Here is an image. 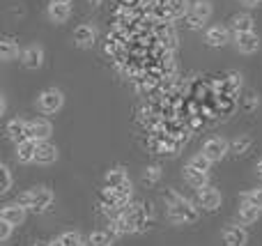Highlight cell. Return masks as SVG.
I'll return each instance as SVG.
<instances>
[{
	"instance_id": "obj_6",
	"label": "cell",
	"mask_w": 262,
	"mask_h": 246,
	"mask_svg": "<svg viewBox=\"0 0 262 246\" xmlns=\"http://www.w3.org/2000/svg\"><path fill=\"white\" fill-rule=\"evenodd\" d=\"M235 46H237L239 53L251 55V53H255V51L260 49V37L255 35L253 30L251 32H235Z\"/></svg>"
},
{
	"instance_id": "obj_27",
	"label": "cell",
	"mask_w": 262,
	"mask_h": 246,
	"mask_svg": "<svg viewBox=\"0 0 262 246\" xmlns=\"http://www.w3.org/2000/svg\"><path fill=\"white\" fill-rule=\"evenodd\" d=\"M60 242H62V246H88L78 233H64L62 237H60Z\"/></svg>"
},
{
	"instance_id": "obj_15",
	"label": "cell",
	"mask_w": 262,
	"mask_h": 246,
	"mask_svg": "<svg viewBox=\"0 0 262 246\" xmlns=\"http://www.w3.org/2000/svg\"><path fill=\"white\" fill-rule=\"evenodd\" d=\"M0 219L9 221L12 226H21L26 221V207H21L18 203H12V205H5L3 212H0Z\"/></svg>"
},
{
	"instance_id": "obj_21",
	"label": "cell",
	"mask_w": 262,
	"mask_h": 246,
	"mask_svg": "<svg viewBox=\"0 0 262 246\" xmlns=\"http://www.w3.org/2000/svg\"><path fill=\"white\" fill-rule=\"evenodd\" d=\"M230 28L235 32H251L253 30V16L251 14H235L230 21Z\"/></svg>"
},
{
	"instance_id": "obj_10",
	"label": "cell",
	"mask_w": 262,
	"mask_h": 246,
	"mask_svg": "<svg viewBox=\"0 0 262 246\" xmlns=\"http://www.w3.org/2000/svg\"><path fill=\"white\" fill-rule=\"evenodd\" d=\"M74 41H76L81 49H90V46H95V41H97V28L90 26V23H83V26H78L76 30H74Z\"/></svg>"
},
{
	"instance_id": "obj_29",
	"label": "cell",
	"mask_w": 262,
	"mask_h": 246,
	"mask_svg": "<svg viewBox=\"0 0 262 246\" xmlns=\"http://www.w3.org/2000/svg\"><path fill=\"white\" fill-rule=\"evenodd\" d=\"M244 200L251 203V205H255V207H262V189H255V191L244 193Z\"/></svg>"
},
{
	"instance_id": "obj_31",
	"label": "cell",
	"mask_w": 262,
	"mask_h": 246,
	"mask_svg": "<svg viewBox=\"0 0 262 246\" xmlns=\"http://www.w3.org/2000/svg\"><path fill=\"white\" fill-rule=\"evenodd\" d=\"M0 173H3V187H0V193H7L9 189H12V173H9L7 166H3Z\"/></svg>"
},
{
	"instance_id": "obj_16",
	"label": "cell",
	"mask_w": 262,
	"mask_h": 246,
	"mask_svg": "<svg viewBox=\"0 0 262 246\" xmlns=\"http://www.w3.org/2000/svg\"><path fill=\"white\" fill-rule=\"evenodd\" d=\"M7 136L12 138V141H23V138H28V120H21V118H14L9 120L7 124Z\"/></svg>"
},
{
	"instance_id": "obj_35",
	"label": "cell",
	"mask_w": 262,
	"mask_h": 246,
	"mask_svg": "<svg viewBox=\"0 0 262 246\" xmlns=\"http://www.w3.org/2000/svg\"><path fill=\"white\" fill-rule=\"evenodd\" d=\"M242 3H244L246 7H258V5H260V0H242Z\"/></svg>"
},
{
	"instance_id": "obj_37",
	"label": "cell",
	"mask_w": 262,
	"mask_h": 246,
	"mask_svg": "<svg viewBox=\"0 0 262 246\" xmlns=\"http://www.w3.org/2000/svg\"><path fill=\"white\" fill-rule=\"evenodd\" d=\"M44 246H62V242H60V239H53V242H49V244H44Z\"/></svg>"
},
{
	"instance_id": "obj_1",
	"label": "cell",
	"mask_w": 262,
	"mask_h": 246,
	"mask_svg": "<svg viewBox=\"0 0 262 246\" xmlns=\"http://www.w3.org/2000/svg\"><path fill=\"white\" fill-rule=\"evenodd\" d=\"M16 203L21 207H26V210L44 212L46 207L53 203V193H51L49 189H44V187H37V189H30V191L21 193V196L16 198Z\"/></svg>"
},
{
	"instance_id": "obj_32",
	"label": "cell",
	"mask_w": 262,
	"mask_h": 246,
	"mask_svg": "<svg viewBox=\"0 0 262 246\" xmlns=\"http://www.w3.org/2000/svg\"><path fill=\"white\" fill-rule=\"evenodd\" d=\"M12 228H14V226L9 223V221L0 219V242H7L9 235H12Z\"/></svg>"
},
{
	"instance_id": "obj_24",
	"label": "cell",
	"mask_w": 262,
	"mask_h": 246,
	"mask_svg": "<svg viewBox=\"0 0 262 246\" xmlns=\"http://www.w3.org/2000/svg\"><path fill=\"white\" fill-rule=\"evenodd\" d=\"M124 182H129L127 180V175H124V170H111V173H106V184H108L111 189H118V187H122Z\"/></svg>"
},
{
	"instance_id": "obj_39",
	"label": "cell",
	"mask_w": 262,
	"mask_h": 246,
	"mask_svg": "<svg viewBox=\"0 0 262 246\" xmlns=\"http://www.w3.org/2000/svg\"><path fill=\"white\" fill-rule=\"evenodd\" d=\"M90 3H95V5H97V3H99V0H90Z\"/></svg>"
},
{
	"instance_id": "obj_8",
	"label": "cell",
	"mask_w": 262,
	"mask_h": 246,
	"mask_svg": "<svg viewBox=\"0 0 262 246\" xmlns=\"http://www.w3.org/2000/svg\"><path fill=\"white\" fill-rule=\"evenodd\" d=\"M198 205L207 212H214L221 205V193L212 187H200L198 189Z\"/></svg>"
},
{
	"instance_id": "obj_12",
	"label": "cell",
	"mask_w": 262,
	"mask_h": 246,
	"mask_svg": "<svg viewBox=\"0 0 262 246\" xmlns=\"http://www.w3.org/2000/svg\"><path fill=\"white\" fill-rule=\"evenodd\" d=\"M205 41H207V46H214V49L226 46L228 41H230V32H228V28H223V26H212V28H207V32H205Z\"/></svg>"
},
{
	"instance_id": "obj_2",
	"label": "cell",
	"mask_w": 262,
	"mask_h": 246,
	"mask_svg": "<svg viewBox=\"0 0 262 246\" xmlns=\"http://www.w3.org/2000/svg\"><path fill=\"white\" fill-rule=\"evenodd\" d=\"M64 104V95L58 90V87H49L44 90L39 97H37V106H39L41 113H58Z\"/></svg>"
},
{
	"instance_id": "obj_23",
	"label": "cell",
	"mask_w": 262,
	"mask_h": 246,
	"mask_svg": "<svg viewBox=\"0 0 262 246\" xmlns=\"http://www.w3.org/2000/svg\"><path fill=\"white\" fill-rule=\"evenodd\" d=\"M111 244H113V233H108V230H95L88 237V246H111Z\"/></svg>"
},
{
	"instance_id": "obj_34",
	"label": "cell",
	"mask_w": 262,
	"mask_h": 246,
	"mask_svg": "<svg viewBox=\"0 0 262 246\" xmlns=\"http://www.w3.org/2000/svg\"><path fill=\"white\" fill-rule=\"evenodd\" d=\"M5 110H7V97H0V113H5Z\"/></svg>"
},
{
	"instance_id": "obj_11",
	"label": "cell",
	"mask_w": 262,
	"mask_h": 246,
	"mask_svg": "<svg viewBox=\"0 0 262 246\" xmlns=\"http://www.w3.org/2000/svg\"><path fill=\"white\" fill-rule=\"evenodd\" d=\"M51 136V122H46V120L37 118V120H28V138H32V141H49Z\"/></svg>"
},
{
	"instance_id": "obj_5",
	"label": "cell",
	"mask_w": 262,
	"mask_h": 246,
	"mask_svg": "<svg viewBox=\"0 0 262 246\" xmlns=\"http://www.w3.org/2000/svg\"><path fill=\"white\" fill-rule=\"evenodd\" d=\"M228 152H230V143H228L226 138H219V136L209 138V141L203 145V154H207L212 161H221Z\"/></svg>"
},
{
	"instance_id": "obj_33",
	"label": "cell",
	"mask_w": 262,
	"mask_h": 246,
	"mask_svg": "<svg viewBox=\"0 0 262 246\" xmlns=\"http://www.w3.org/2000/svg\"><path fill=\"white\" fill-rule=\"evenodd\" d=\"M159 177V168H147V173L143 175V180L145 182H154V180Z\"/></svg>"
},
{
	"instance_id": "obj_22",
	"label": "cell",
	"mask_w": 262,
	"mask_h": 246,
	"mask_svg": "<svg viewBox=\"0 0 262 246\" xmlns=\"http://www.w3.org/2000/svg\"><path fill=\"white\" fill-rule=\"evenodd\" d=\"M18 55V44L14 39H3L0 41V60L3 62H9V60H14Z\"/></svg>"
},
{
	"instance_id": "obj_28",
	"label": "cell",
	"mask_w": 262,
	"mask_h": 246,
	"mask_svg": "<svg viewBox=\"0 0 262 246\" xmlns=\"http://www.w3.org/2000/svg\"><path fill=\"white\" fill-rule=\"evenodd\" d=\"M134 230V223H131L129 216H122V219L115 221V233H131Z\"/></svg>"
},
{
	"instance_id": "obj_7",
	"label": "cell",
	"mask_w": 262,
	"mask_h": 246,
	"mask_svg": "<svg viewBox=\"0 0 262 246\" xmlns=\"http://www.w3.org/2000/svg\"><path fill=\"white\" fill-rule=\"evenodd\" d=\"M21 62L26 69H39L44 62V49L39 44H30L28 49L21 51Z\"/></svg>"
},
{
	"instance_id": "obj_19",
	"label": "cell",
	"mask_w": 262,
	"mask_h": 246,
	"mask_svg": "<svg viewBox=\"0 0 262 246\" xmlns=\"http://www.w3.org/2000/svg\"><path fill=\"white\" fill-rule=\"evenodd\" d=\"M258 216H260V207L251 205V203H246V200H244V205L239 207V212H237V219H239L242 226H249V223H253V221H258Z\"/></svg>"
},
{
	"instance_id": "obj_3",
	"label": "cell",
	"mask_w": 262,
	"mask_h": 246,
	"mask_svg": "<svg viewBox=\"0 0 262 246\" xmlns=\"http://www.w3.org/2000/svg\"><path fill=\"white\" fill-rule=\"evenodd\" d=\"M168 214H170V219L177 221V223H193V221L198 219V212L191 207V203L182 200V198H177V200L172 203Z\"/></svg>"
},
{
	"instance_id": "obj_9",
	"label": "cell",
	"mask_w": 262,
	"mask_h": 246,
	"mask_svg": "<svg viewBox=\"0 0 262 246\" xmlns=\"http://www.w3.org/2000/svg\"><path fill=\"white\" fill-rule=\"evenodd\" d=\"M58 159V147L49 141H39L37 143V152H35V164L39 166H49Z\"/></svg>"
},
{
	"instance_id": "obj_36",
	"label": "cell",
	"mask_w": 262,
	"mask_h": 246,
	"mask_svg": "<svg viewBox=\"0 0 262 246\" xmlns=\"http://www.w3.org/2000/svg\"><path fill=\"white\" fill-rule=\"evenodd\" d=\"M255 175H258V177L262 180V161H258V164H255Z\"/></svg>"
},
{
	"instance_id": "obj_18",
	"label": "cell",
	"mask_w": 262,
	"mask_h": 246,
	"mask_svg": "<svg viewBox=\"0 0 262 246\" xmlns=\"http://www.w3.org/2000/svg\"><path fill=\"white\" fill-rule=\"evenodd\" d=\"M69 14H72V9H69L67 3H51L49 5V18L53 23H64L69 18Z\"/></svg>"
},
{
	"instance_id": "obj_26",
	"label": "cell",
	"mask_w": 262,
	"mask_h": 246,
	"mask_svg": "<svg viewBox=\"0 0 262 246\" xmlns=\"http://www.w3.org/2000/svg\"><path fill=\"white\" fill-rule=\"evenodd\" d=\"M212 164H214V161L209 159L207 154H203V152H200V154H195L193 159H191V166H193V168H198V170H203V173H209Z\"/></svg>"
},
{
	"instance_id": "obj_25",
	"label": "cell",
	"mask_w": 262,
	"mask_h": 246,
	"mask_svg": "<svg viewBox=\"0 0 262 246\" xmlns=\"http://www.w3.org/2000/svg\"><path fill=\"white\" fill-rule=\"evenodd\" d=\"M111 196H113V200L118 203V205H124V203H127V198L131 196V184H129V182H124L122 187L111 189Z\"/></svg>"
},
{
	"instance_id": "obj_4",
	"label": "cell",
	"mask_w": 262,
	"mask_h": 246,
	"mask_svg": "<svg viewBox=\"0 0 262 246\" xmlns=\"http://www.w3.org/2000/svg\"><path fill=\"white\" fill-rule=\"evenodd\" d=\"M186 16H189L191 28H200L203 23L209 21V16H212V3H207V0H198V3L191 5V12L186 14Z\"/></svg>"
},
{
	"instance_id": "obj_30",
	"label": "cell",
	"mask_w": 262,
	"mask_h": 246,
	"mask_svg": "<svg viewBox=\"0 0 262 246\" xmlns=\"http://www.w3.org/2000/svg\"><path fill=\"white\" fill-rule=\"evenodd\" d=\"M249 145H251L249 138H237V141L230 145V150L235 152V154H244V152L249 150Z\"/></svg>"
},
{
	"instance_id": "obj_17",
	"label": "cell",
	"mask_w": 262,
	"mask_h": 246,
	"mask_svg": "<svg viewBox=\"0 0 262 246\" xmlns=\"http://www.w3.org/2000/svg\"><path fill=\"white\" fill-rule=\"evenodd\" d=\"M191 12L189 0H166V14L170 18H182Z\"/></svg>"
},
{
	"instance_id": "obj_38",
	"label": "cell",
	"mask_w": 262,
	"mask_h": 246,
	"mask_svg": "<svg viewBox=\"0 0 262 246\" xmlns=\"http://www.w3.org/2000/svg\"><path fill=\"white\" fill-rule=\"evenodd\" d=\"M51 3H67V5H69L72 0H51Z\"/></svg>"
},
{
	"instance_id": "obj_14",
	"label": "cell",
	"mask_w": 262,
	"mask_h": 246,
	"mask_svg": "<svg viewBox=\"0 0 262 246\" xmlns=\"http://www.w3.org/2000/svg\"><path fill=\"white\" fill-rule=\"evenodd\" d=\"M35 152H37V141H32V138H23V141L16 143V159L21 164L35 161Z\"/></svg>"
},
{
	"instance_id": "obj_13",
	"label": "cell",
	"mask_w": 262,
	"mask_h": 246,
	"mask_svg": "<svg viewBox=\"0 0 262 246\" xmlns=\"http://www.w3.org/2000/svg\"><path fill=\"white\" fill-rule=\"evenodd\" d=\"M246 239H249V235L239 226H228L223 230V246H244Z\"/></svg>"
},
{
	"instance_id": "obj_20",
	"label": "cell",
	"mask_w": 262,
	"mask_h": 246,
	"mask_svg": "<svg viewBox=\"0 0 262 246\" xmlns=\"http://www.w3.org/2000/svg\"><path fill=\"white\" fill-rule=\"evenodd\" d=\"M184 180L191 184V187H207V173H203V170L193 168V166H186L184 168Z\"/></svg>"
}]
</instances>
